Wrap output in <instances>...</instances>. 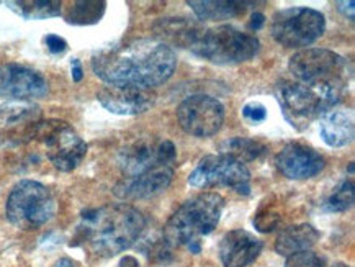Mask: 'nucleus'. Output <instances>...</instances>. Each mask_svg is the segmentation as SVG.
I'll return each mask as SVG.
<instances>
[{"instance_id":"nucleus-27","label":"nucleus","mask_w":355,"mask_h":267,"mask_svg":"<svg viewBox=\"0 0 355 267\" xmlns=\"http://www.w3.org/2000/svg\"><path fill=\"white\" fill-rule=\"evenodd\" d=\"M285 267H326V262L316 252L303 251L286 257Z\"/></svg>"},{"instance_id":"nucleus-6","label":"nucleus","mask_w":355,"mask_h":267,"mask_svg":"<svg viewBox=\"0 0 355 267\" xmlns=\"http://www.w3.org/2000/svg\"><path fill=\"white\" fill-rule=\"evenodd\" d=\"M6 214L17 228L36 230L56 214V200L46 185L36 180H20L7 198Z\"/></svg>"},{"instance_id":"nucleus-30","label":"nucleus","mask_w":355,"mask_h":267,"mask_svg":"<svg viewBox=\"0 0 355 267\" xmlns=\"http://www.w3.org/2000/svg\"><path fill=\"white\" fill-rule=\"evenodd\" d=\"M44 42H46V46L53 54L64 53L67 49L66 40L61 38V36H58V35H48L46 38H44Z\"/></svg>"},{"instance_id":"nucleus-16","label":"nucleus","mask_w":355,"mask_h":267,"mask_svg":"<svg viewBox=\"0 0 355 267\" xmlns=\"http://www.w3.org/2000/svg\"><path fill=\"white\" fill-rule=\"evenodd\" d=\"M41 110L30 102H10L0 105V135L15 138H33L40 123Z\"/></svg>"},{"instance_id":"nucleus-37","label":"nucleus","mask_w":355,"mask_h":267,"mask_svg":"<svg viewBox=\"0 0 355 267\" xmlns=\"http://www.w3.org/2000/svg\"><path fill=\"white\" fill-rule=\"evenodd\" d=\"M332 267H349L347 264H343V262H338V264H334Z\"/></svg>"},{"instance_id":"nucleus-32","label":"nucleus","mask_w":355,"mask_h":267,"mask_svg":"<svg viewBox=\"0 0 355 267\" xmlns=\"http://www.w3.org/2000/svg\"><path fill=\"white\" fill-rule=\"evenodd\" d=\"M263 24H266V17L262 15L261 12H254L252 15H250V21H249V28L252 31H257L261 30Z\"/></svg>"},{"instance_id":"nucleus-17","label":"nucleus","mask_w":355,"mask_h":267,"mask_svg":"<svg viewBox=\"0 0 355 267\" xmlns=\"http://www.w3.org/2000/svg\"><path fill=\"white\" fill-rule=\"evenodd\" d=\"M262 251V241L245 230L226 233L220 243V259L225 267H245L252 264Z\"/></svg>"},{"instance_id":"nucleus-11","label":"nucleus","mask_w":355,"mask_h":267,"mask_svg":"<svg viewBox=\"0 0 355 267\" xmlns=\"http://www.w3.org/2000/svg\"><path fill=\"white\" fill-rule=\"evenodd\" d=\"M250 173L248 166L234 157L221 155H208L200 160L197 167L189 175V184L200 189L233 187L248 185Z\"/></svg>"},{"instance_id":"nucleus-10","label":"nucleus","mask_w":355,"mask_h":267,"mask_svg":"<svg viewBox=\"0 0 355 267\" xmlns=\"http://www.w3.org/2000/svg\"><path fill=\"white\" fill-rule=\"evenodd\" d=\"M177 120L190 137L208 138L220 131L225 121V107L211 95H190L177 108Z\"/></svg>"},{"instance_id":"nucleus-24","label":"nucleus","mask_w":355,"mask_h":267,"mask_svg":"<svg viewBox=\"0 0 355 267\" xmlns=\"http://www.w3.org/2000/svg\"><path fill=\"white\" fill-rule=\"evenodd\" d=\"M221 155L231 156L241 162L256 161L267 153V146L254 138H231L221 144Z\"/></svg>"},{"instance_id":"nucleus-20","label":"nucleus","mask_w":355,"mask_h":267,"mask_svg":"<svg viewBox=\"0 0 355 267\" xmlns=\"http://www.w3.org/2000/svg\"><path fill=\"white\" fill-rule=\"evenodd\" d=\"M320 133L331 148H344L354 141V117L350 112L331 108L320 117Z\"/></svg>"},{"instance_id":"nucleus-25","label":"nucleus","mask_w":355,"mask_h":267,"mask_svg":"<svg viewBox=\"0 0 355 267\" xmlns=\"http://www.w3.org/2000/svg\"><path fill=\"white\" fill-rule=\"evenodd\" d=\"M107 3L102 0H84L74 2L66 13V21L72 25H92L100 21L105 13Z\"/></svg>"},{"instance_id":"nucleus-9","label":"nucleus","mask_w":355,"mask_h":267,"mask_svg":"<svg viewBox=\"0 0 355 267\" xmlns=\"http://www.w3.org/2000/svg\"><path fill=\"white\" fill-rule=\"evenodd\" d=\"M275 97L285 120L300 131L329 112L320 95L295 79H282L275 87Z\"/></svg>"},{"instance_id":"nucleus-3","label":"nucleus","mask_w":355,"mask_h":267,"mask_svg":"<svg viewBox=\"0 0 355 267\" xmlns=\"http://www.w3.org/2000/svg\"><path fill=\"white\" fill-rule=\"evenodd\" d=\"M288 71L295 80L320 95L329 110L338 105L349 87L350 69L347 61L331 49H300L290 58Z\"/></svg>"},{"instance_id":"nucleus-21","label":"nucleus","mask_w":355,"mask_h":267,"mask_svg":"<svg viewBox=\"0 0 355 267\" xmlns=\"http://www.w3.org/2000/svg\"><path fill=\"white\" fill-rule=\"evenodd\" d=\"M318 239H320V233H318L315 226L308 223L288 226L277 238L275 251L286 257L297 255V252L311 251V248L318 243Z\"/></svg>"},{"instance_id":"nucleus-14","label":"nucleus","mask_w":355,"mask_h":267,"mask_svg":"<svg viewBox=\"0 0 355 267\" xmlns=\"http://www.w3.org/2000/svg\"><path fill=\"white\" fill-rule=\"evenodd\" d=\"M275 164L285 178L304 180L315 178L324 169L326 161L316 149L302 143H288L275 157Z\"/></svg>"},{"instance_id":"nucleus-33","label":"nucleus","mask_w":355,"mask_h":267,"mask_svg":"<svg viewBox=\"0 0 355 267\" xmlns=\"http://www.w3.org/2000/svg\"><path fill=\"white\" fill-rule=\"evenodd\" d=\"M72 64V79H74V83H80L82 78H84V72H82V66H80V61L79 60H72L71 61Z\"/></svg>"},{"instance_id":"nucleus-35","label":"nucleus","mask_w":355,"mask_h":267,"mask_svg":"<svg viewBox=\"0 0 355 267\" xmlns=\"http://www.w3.org/2000/svg\"><path fill=\"white\" fill-rule=\"evenodd\" d=\"M54 267H74V264H72V261L67 259V257H62V259H59L56 264H54Z\"/></svg>"},{"instance_id":"nucleus-26","label":"nucleus","mask_w":355,"mask_h":267,"mask_svg":"<svg viewBox=\"0 0 355 267\" xmlns=\"http://www.w3.org/2000/svg\"><path fill=\"white\" fill-rule=\"evenodd\" d=\"M354 198L355 192L352 180H344V182H340L338 187L332 190L331 196L322 202V210L327 212V214L345 212L354 205Z\"/></svg>"},{"instance_id":"nucleus-2","label":"nucleus","mask_w":355,"mask_h":267,"mask_svg":"<svg viewBox=\"0 0 355 267\" xmlns=\"http://www.w3.org/2000/svg\"><path fill=\"white\" fill-rule=\"evenodd\" d=\"M77 239L100 257H112L138 241L146 218L135 207L118 203L82 212Z\"/></svg>"},{"instance_id":"nucleus-29","label":"nucleus","mask_w":355,"mask_h":267,"mask_svg":"<svg viewBox=\"0 0 355 267\" xmlns=\"http://www.w3.org/2000/svg\"><path fill=\"white\" fill-rule=\"evenodd\" d=\"M243 117L250 123H261L267 119V108L261 102H249L243 108Z\"/></svg>"},{"instance_id":"nucleus-22","label":"nucleus","mask_w":355,"mask_h":267,"mask_svg":"<svg viewBox=\"0 0 355 267\" xmlns=\"http://www.w3.org/2000/svg\"><path fill=\"white\" fill-rule=\"evenodd\" d=\"M187 6L192 7L200 20L216 21L243 15L249 3L243 0H189Z\"/></svg>"},{"instance_id":"nucleus-31","label":"nucleus","mask_w":355,"mask_h":267,"mask_svg":"<svg viewBox=\"0 0 355 267\" xmlns=\"http://www.w3.org/2000/svg\"><path fill=\"white\" fill-rule=\"evenodd\" d=\"M336 6H338V10L343 13L344 17H347L350 21H354V10H355V3L354 0H344V2H336Z\"/></svg>"},{"instance_id":"nucleus-12","label":"nucleus","mask_w":355,"mask_h":267,"mask_svg":"<svg viewBox=\"0 0 355 267\" xmlns=\"http://www.w3.org/2000/svg\"><path fill=\"white\" fill-rule=\"evenodd\" d=\"M48 94V83L40 72L20 64L0 66V98L30 102Z\"/></svg>"},{"instance_id":"nucleus-36","label":"nucleus","mask_w":355,"mask_h":267,"mask_svg":"<svg viewBox=\"0 0 355 267\" xmlns=\"http://www.w3.org/2000/svg\"><path fill=\"white\" fill-rule=\"evenodd\" d=\"M189 250L190 252H193V255H198L200 250H202V246H200V241H192L189 244Z\"/></svg>"},{"instance_id":"nucleus-34","label":"nucleus","mask_w":355,"mask_h":267,"mask_svg":"<svg viewBox=\"0 0 355 267\" xmlns=\"http://www.w3.org/2000/svg\"><path fill=\"white\" fill-rule=\"evenodd\" d=\"M120 267H138V261L135 259L133 256H125L123 259L120 261V264H118Z\"/></svg>"},{"instance_id":"nucleus-38","label":"nucleus","mask_w":355,"mask_h":267,"mask_svg":"<svg viewBox=\"0 0 355 267\" xmlns=\"http://www.w3.org/2000/svg\"><path fill=\"white\" fill-rule=\"evenodd\" d=\"M349 173H350V174L354 173V162H350V166H349Z\"/></svg>"},{"instance_id":"nucleus-1","label":"nucleus","mask_w":355,"mask_h":267,"mask_svg":"<svg viewBox=\"0 0 355 267\" xmlns=\"http://www.w3.org/2000/svg\"><path fill=\"white\" fill-rule=\"evenodd\" d=\"M175 67L174 49L156 38L135 40L92 58L95 76L112 87H157L172 78Z\"/></svg>"},{"instance_id":"nucleus-4","label":"nucleus","mask_w":355,"mask_h":267,"mask_svg":"<svg viewBox=\"0 0 355 267\" xmlns=\"http://www.w3.org/2000/svg\"><path fill=\"white\" fill-rule=\"evenodd\" d=\"M225 198L216 192H203L187 200L167 221L164 241L171 248L189 246L210 234L220 223Z\"/></svg>"},{"instance_id":"nucleus-18","label":"nucleus","mask_w":355,"mask_h":267,"mask_svg":"<svg viewBox=\"0 0 355 267\" xmlns=\"http://www.w3.org/2000/svg\"><path fill=\"white\" fill-rule=\"evenodd\" d=\"M157 146L159 141L141 138L123 148L118 155V164H120L125 178H135V175L143 174L153 167L161 166L162 162L159 160Z\"/></svg>"},{"instance_id":"nucleus-19","label":"nucleus","mask_w":355,"mask_h":267,"mask_svg":"<svg viewBox=\"0 0 355 267\" xmlns=\"http://www.w3.org/2000/svg\"><path fill=\"white\" fill-rule=\"evenodd\" d=\"M159 42L192 49L205 31V26L190 18H162L154 25Z\"/></svg>"},{"instance_id":"nucleus-15","label":"nucleus","mask_w":355,"mask_h":267,"mask_svg":"<svg viewBox=\"0 0 355 267\" xmlns=\"http://www.w3.org/2000/svg\"><path fill=\"white\" fill-rule=\"evenodd\" d=\"M97 98L103 108L116 115H139L156 103V94L151 89L112 87V85L100 90Z\"/></svg>"},{"instance_id":"nucleus-8","label":"nucleus","mask_w":355,"mask_h":267,"mask_svg":"<svg viewBox=\"0 0 355 267\" xmlns=\"http://www.w3.org/2000/svg\"><path fill=\"white\" fill-rule=\"evenodd\" d=\"M33 138H38L43 143L48 160L61 173L74 171L87 155V144L66 121H40Z\"/></svg>"},{"instance_id":"nucleus-5","label":"nucleus","mask_w":355,"mask_h":267,"mask_svg":"<svg viewBox=\"0 0 355 267\" xmlns=\"http://www.w3.org/2000/svg\"><path fill=\"white\" fill-rule=\"evenodd\" d=\"M259 44L256 35L231 25H221L205 28L190 51L213 64L227 66L252 60L259 51Z\"/></svg>"},{"instance_id":"nucleus-13","label":"nucleus","mask_w":355,"mask_h":267,"mask_svg":"<svg viewBox=\"0 0 355 267\" xmlns=\"http://www.w3.org/2000/svg\"><path fill=\"white\" fill-rule=\"evenodd\" d=\"M174 179V166L161 164L135 175V178H123L115 187L113 193L121 200H143L164 192Z\"/></svg>"},{"instance_id":"nucleus-7","label":"nucleus","mask_w":355,"mask_h":267,"mask_svg":"<svg viewBox=\"0 0 355 267\" xmlns=\"http://www.w3.org/2000/svg\"><path fill=\"white\" fill-rule=\"evenodd\" d=\"M270 30L282 46L306 49L324 35L326 18L321 12L308 7L285 8L272 17Z\"/></svg>"},{"instance_id":"nucleus-28","label":"nucleus","mask_w":355,"mask_h":267,"mask_svg":"<svg viewBox=\"0 0 355 267\" xmlns=\"http://www.w3.org/2000/svg\"><path fill=\"white\" fill-rule=\"evenodd\" d=\"M254 228L261 233H270L279 226L280 216L274 210H262L254 216Z\"/></svg>"},{"instance_id":"nucleus-23","label":"nucleus","mask_w":355,"mask_h":267,"mask_svg":"<svg viewBox=\"0 0 355 267\" xmlns=\"http://www.w3.org/2000/svg\"><path fill=\"white\" fill-rule=\"evenodd\" d=\"M6 6L25 20H46L61 15V2L58 0H15Z\"/></svg>"}]
</instances>
